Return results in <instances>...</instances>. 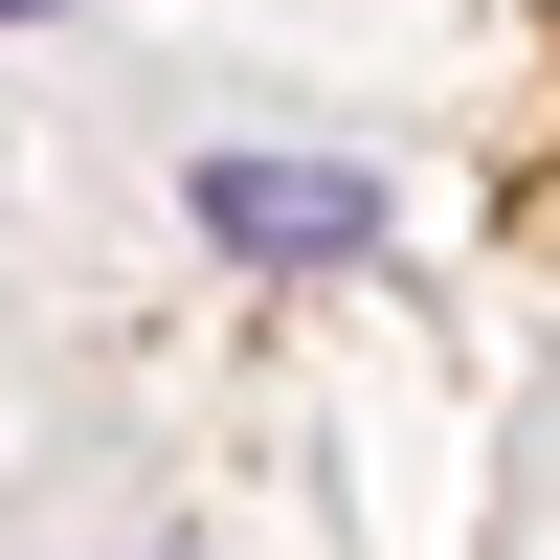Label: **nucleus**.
Returning <instances> with one entry per match:
<instances>
[{
  "instance_id": "nucleus-1",
  "label": "nucleus",
  "mask_w": 560,
  "mask_h": 560,
  "mask_svg": "<svg viewBox=\"0 0 560 560\" xmlns=\"http://www.w3.org/2000/svg\"><path fill=\"white\" fill-rule=\"evenodd\" d=\"M202 247H247V269H382L404 224H382L359 158H202Z\"/></svg>"
},
{
  "instance_id": "nucleus-2",
  "label": "nucleus",
  "mask_w": 560,
  "mask_h": 560,
  "mask_svg": "<svg viewBox=\"0 0 560 560\" xmlns=\"http://www.w3.org/2000/svg\"><path fill=\"white\" fill-rule=\"evenodd\" d=\"M0 23H45V0H0Z\"/></svg>"
}]
</instances>
